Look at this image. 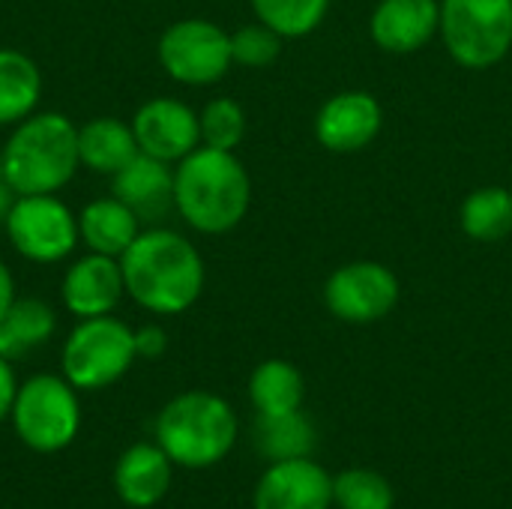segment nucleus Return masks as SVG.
Instances as JSON below:
<instances>
[{
	"label": "nucleus",
	"mask_w": 512,
	"mask_h": 509,
	"mask_svg": "<svg viewBox=\"0 0 512 509\" xmlns=\"http://www.w3.org/2000/svg\"><path fill=\"white\" fill-rule=\"evenodd\" d=\"M0 153L15 195H57L81 168L78 126L60 111H33L12 126Z\"/></svg>",
	"instance_id": "nucleus-3"
},
{
	"label": "nucleus",
	"mask_w": 512,
	"mask_h": 509,
	"mask_svg": "<svg viewBox=\"0 0 512 509\" xmlns=\"http://www.w3.org/2000/svg\"><path fill=\"white\" fill-rule=\"evenodd\" d=\"M132 132L138 150L177 165L195 147H201V123L198 114L174 96H153L132 114Z\"/></svg>",
	"instance_id": "nucleus-11"
},
{
	"label": "nucleus",
	"mask_w": 512,
	"mask_h": 509,
	"mask_svg": "<svg viewBox=\"0 0 512 509\" xmlns=\"http://www.w3.org/2000/svg\"><path fill=\"white\" fill-rule=\"evenodd\" d=\"M135 351L141 360H159L168 351V333L159 324H144L135 330Z\"/></svg>",
	"instance_id": "nucleus-29"
},
{
	"label": "nucleus",
	"mask_w": 512,
	"mask_h": 509,
	"mask_svg": "<svg viewBox=\"0 0 512 509\" xmlns=\"http://www.w3.org/2000/svg\"><path fill=\"white\" fill-rule=\"evenodd\" d=\"M282 51V36L261 21L243 24L231 33V57L237 66L261 69L270 66Z\"/></svg>",
	"instance_id": "nucleus-28"
},
{
	"label": "nucleus",
	"mask_w": 512,
	"mask_h": 509,
	"mask_svg": "<svg viewBox=\"0 0 512 509\" xmlns=\"http://www.w3.org/2000/svg\"><path fill=\"white\" fill-rule=\"evenodd\" d=\"M462 231L477 243H498L512 234V192L504 186L474 189L459 210Z\"/></svg>",
	"instance_id": "nucleus-24"
},
{
	"label": "nucleus",
	"mask_w": 512,
	"mask_h": 509,
	"mask_svg": "<svg viewBox=\"0 0 512 509\" xmlns=\"http://www.w3.org/2000/svg\"><path fill=\"white\" fill-rule=\"evenodd\" d=\"M171 477L174 462L156 441L126 447L114 465V489L123 504L135 509L156 507L168 495Z\"/></svg>",
	"instance_id": "nucleus-17"
},
{
	"label": "nucleus",
	"mask_w": 512,
	"mask_h": 509,
	"mask_svg": "<svg viewBox=\"0 0 512 509\" xmlns=\"http://www.w3.org/2000/svg\"><path fill=\"white\" fill-rule=\"evenodd\" d=\"M381 126V102L366 90H345L321 105L315 117V138L330 153H360L378 138Z\"/></svg>",
	"instance_id": "nucleus-13"
},
{
	"label": "nucleus",
	"mask_w": 512,
	"mask_h": 509,
	"mask_svg": "<svg viewBox=\"0 0 512 509\" xmlns=\"http://www.w3.org/2000/svg\"><path fill=\"white\" fill-rule=\"evenodd\" d=\"M234 408L207 390H189L174 396L156 417V444L168 459L189 471L219 465L237 444Z\"/></svg>",
	"instance_id": "nucleus-4"
},
{
	"label": "nucleus",
	"mask_w": 512,
	"mask_h": 509,
	"mask_svg": "<svg viewBox=\"0 0 512 509\" xmlns=\"http://www.w3.org/2000/svg\"><path fill=\"white\" fill-rule=\"evenodd\" d=\"M57 330V312L39 297H15L9 312L0 318V357L21 360L45 345Z\"/></svg>",
	"instance_id": "nucleus-22"
},
{
	"label": "nucleus",
	"mask_w": 512,
	"mask_h": 509,
	"mask_svg": "<svg viewBox=\"0 0 512 509\" xmlns=\"http://www.w3.org/2000/svg\"><path fill=\"white\" fill-rule=\"evenodd\" d=\"M141 234V219L114 195L96 198L81 207L78 213V240L87 246V252L120 258L135 237Z\"/></svg>",
	"instance_id": "nucleus-18"
},
{
	"label": "nucleus",
	"mask_w": 512,
	"mask_h": 509,
	"mask_svg": "<svg viewBox=\"0 0 512 509\" xmlns=\"http://www.w3.org/2000/svg\"><path fill=\"white\" fill-rule=\"evenodd\" d=\"M333 507L339 509H393V483L369 468H348L333 477Z\"/></svg>",
	"instance_id": "nucleus-26"
},
{
	"label": "nucleus",
	"mask_w": 512,
	"mask_h": 509,
	"mask_svg": "<svg viewBox=\"0 0 512 509\" xmlns=\"http://www.w3.org/2000/svg\"><path fill=\"white\" fill-rule=\"evenodd\" d=\"M255 18L282 39H303L321 27L333 0H249Z\"/></svg>",
	"instance_id": "nucleus-25"
},
{
	"label": "nucleus",
	"mask_w": 512,
	"mask_h": 509,
	"mask_svg": "<svg viewBox=\"0 0 512 509\" xmlns=\"http://www.w3.org/2000/svg\"><path fill=\"white\" fill-rule=\"evenodd\" d=\"M441 39L465 69H489L512 51V0H444Z\"/></svg>",
	"instance_id": "nucleus-7"
},
{
	"label": "nucleus",
	"mask_w": 512,
	"mask_h": 509,
	"mask_svg": "<svg viewBox=\"0 0 512 509\" xmlns=\"http://www.w3.org/2000/svg\"><path fill=\"white\" fill-rule=\"evenodd\" d=\"M15 393H18V381H15L12 363L6 357H0V423L12 414Z\"/></svg>",
	"instance_id": "nucleus-30"
},
{
	"label": "nucleus",
	"mask_w": 512,
	"mask_h": 509,
	"mask_svg": "<svg viewBox=\"0 0 512 509\" xmlns=\"http://www.w3.org/2000/svg\"><path fill=\"white\" fill-rule=\"evenodd\" d=\"M6 177H3V153H0V183H3Z\"/></svg>",
	"instance_id": "nucleus-33"
},
{
	"label": "nucleus",
	"mask_w": 512,
	"mask_h": 509,
	"mask_svg": "<svg viewBox=\"0 0 512 509\" xmlns=\"http://www.w3.org/2000/svg\"><path fill=\"white\" fill-rule=\"evenodd\" d=\"M147 3H153V0H147Z\"/></svg>",
	"instance_id": "nucleus-34"
},
{
	"label": "nucleus",
	"mask_w": 512,
	"mask_h": 509,
	"mask_svg": "<svg viewBox=\"0 0 512 509\" xmlns=\"http://www.w3.org/2000/svg\"><path fill=\"white\" fill-rule=\"evenodd\" d=\"M255 447L267 462L312 459L318 447V429L303 408L288 414H258L255 420Z\"/></svg>",
	"instance_id": "nucleus-21"
},
{
	"label": "nucleus",
	"mask_w": 512,
	"mask_h": 509,
	"mask_svg": "<svg viewBox=\"0 0 512 509\" xmlns=\"http://www.w3.org/2000/svg\"><path fill=\"white\" fill-rule=\"evenodd\" d=\"M441 30L438 0H378L369 18L372 42L387 54H414Z\"/></svg>",
	"instance_id": "nucleus-15"
},
{
	"label": "nucleus",
	"mask_w": 512,
	"mask_h": 509,
	"mask_svg": "<svg viewBox=\"0 0 512 509\" xmlns=\"http://www.w3.org/2000/svg\"><path fill=\"white\" fill-rule=\"evenodd\" d=\"M135 360V330L114 315L78 321L60 351L63 378L75 390H105L117 384Z\"/></svg>",
	"instance_id": "nucleus-5"
},
{
	"label": "nucleus",
	"mask_w": 512,
	"mask_h": 509,
	"mask_svg": "<svg viewBox=\"0 0 512 509\" xmlns=\"http://www.w3.org/2000/svg\"><path fill=\"white\" fill-rule=\"evenodd\" d=\"M198 123H201V144L204 147L237 150L240 141L246 138V111L240 102H234L228 96L210 99L201 108Z\"/></svg>",
	"instance_id": "nucleus-27"
},
{
	"label": "nucleus",
	"mask_w": 512,
	"mask_h": 509,
	"mask_svg": "<svg viewBox=\"0 0 512 509\" xmlns=\"http://www.w3.org/2000/svg\"><path fill=\"white\" fill-rule=\"evenodd\" d=\"M111 195L120 198L141 222H156L174 210V168L138 150L114 177Z\"/></svg>",
	"instance_id": "nucleus-16"
},
{
	"label": "nucleus",
	"mask_w": 512,
	"mask_h": 509,
	"mask_svg": "<svg viewBox=\"0 0 512 509\" xmlns=\"http://www.w3.org/2000/svg\"><path fill=\"white\" fill-rule=\"evenodd\" d=\"M15 276H12V270L6 267V261L0 258V318L9 312V306L15 303Z\"/></svg>",
	"instance_id": "nucleus-31"
},
{
	"label": "nucleus",
	"mask_w": 512,
	"mask_h": 509,
	"mask_svg": "<svg viewBox=\"0 0 512 509\" xmlns=\"http://www.w3.org/2000/svg\"><path fill=\"white\" fill-rule=\"evenodd\" d=\"M162 69L186 87L219 84L234 66L231 33L207 18H180L165 27L156 45Z\"/></svg>",
	"instance_id": "nucleus-9"
},
{
	"label": "nucleus",
	"mask_w": 512,
	"mask_h": 509,
	"mask_svg": "<svg viewBox=\"0 0 512 509\" xmlns=\"http://www.w3.org/2000/svg\"><path fill=\"white\" fill-rule=\"evenodd\" d=\"M132 156H138L132 123L120 117H93L84 126H78L81 168L102 177H114Z\"/></svg>",
	"instance_id": "nucleus-19"
},
{
	"label": "nucleus",
	"mask_w": 512,
	"mask_h": 509,
	"mask_svg": "<svg viewBox=\"0 0 512 509\" xmlns=\"http://www.w3.org/2000/svg\"><path fill=\"white\" fill-rule=\"evenodd\" d=\"M399 279L381 261H351L330 273L324 303L333 318L345 324L384 321L399 306Z\"/></svg>",
	"instance_id": "nucleus-10"
},
{
	"label": "nucleus",
	"mask_w": 512,
	"mask_h": 509,
	"mask_svg": "<svg viewBox=\"0 0 512 509\" xmlns=\"http://www.w3.org/2000/svg\"><path fill=\"white\" fill-rule=\"evenodd\" d=\"M330 507H333V477L312 459L270 462L252 495V509Z\"/></svg>",
	"instance_id": "nucleus-14"
},
{
	"label": "nucleus",
	"mask_w": 512,
	"mask_h": 509,
	"mask_svg": "<svg viewBox=\"0 0 512 509\" xmlns=\"http://www.w3.org/2000/svg\"><path fill=\"white\" fill-rule=\"evenodd\" d=\"M252 204V180L234 150L195 147L174 165V210L198 234L234 231Z\"/></svg>",
	"instance_id": "nucleus-2"
},
{
	"label": "nucleus",
	"mask_w": 512,
	"mask_h": 509,
	"mask_svg": "<svg viewBox=\"0 0 512 509\" xmlns=\"http://www.w3.org/2000/svg\"><path fill=\"white\" fill-rule=\"evenodd\" d=\"M42 90L39 63L18 48H0V126L12 129L27 120L39 108Z\"/></svg>",
	"instance_id": "nucleus-20"
},
{
	"label": "nucleus",
	"mask_w": 512,
	"mask_h": 509,
	"mask_svg": "<svg viewBox=\"0 0 512 509\" xmlns=\"http://www.w3.org/2000/svg\"><path fill=\"white\" fill-rule=\"evenodd\" d=\"M126 297L123 267L120 258L87 252L75 258L60 282V300L78 321L84 318H102L114 315L120 300Z\"/></svg>",
	"instance_id": "nucleus-12"
},
{
	"label": "nucleus",
	"mask_w": 512,
	"mask_h": 509,
	"mask_svg": "<svg viewBox=\"0 0 512 509\" xmlns=\"http://www.w3.org/2000/svg\"><path fill=\"white\" fill-rule=\"evenodd\" d=\"M126 297L150 315L189 312L207 282L201 252L171 228H141L120 255Z\"/></svg>",
	"instance_id": "nucleus-1"
},
{
	"label": "nucleus",
	"mask_w": 512,
	"mask_h": 509,
	"mask_svg": "<svg viewBox=\"0 0 512 509\" xmlns=\"http://www.w3.org/2000/svg\"><path fill=\"white\" fill-rule=\"evenodd\" d=\"M3 231L12 249L30 264H60L81 243L78 213L57 195H18Z\"/></svg>",
	"instance_id": "nucleus-8"
},
{
	"label": "nucleus",
	"mask_w": 512,
	"mask_h": 509,
	"mask_svg": "<svg viewBox=\"0 0 512 509\" xmlns=\"http://www.w3.org/2000/svg\"><path fill=\"white\" fill-rule=\"evenodd\" d=\"M306 381L288 360H264L249 375V402L255 414H288L303 408Z\"/></svg>",
	"instance_id": "nucleus-23"
},
{
	"label": "nucleus",
	"mask_w": 512,
	"mask_h": 509,
	"mask_svg": "<svg viewBox=\"0 0 512 509\" xmlns=\"http://www.w3.org/2000/svg\"><path fill=\"white\" fill-rule=\"evenodd\" d=\"M9 420L21 444L33 453H60L81 429L78 390L63 375H33L18 384Z\"/></svg>",
	"instance_id": "nucleus-6"
},
{
	"label": "nucleus",
	"mask_w": 512,
	"mask_h": 509,
	"mask_svg": "<svg viewBox=\"0 0 512 509\" xmlns=\"http://www.w3.org/2000/svg\"><path fill=\"white\" fill-rule=\"evenodd\" d=\"M15 192H12V186L3 180L0 183V228H3V222H6V216H9V210H12V204H15Z\"/></svg>",
	"instance_id": "nucleus-32"
}]
</instances>
